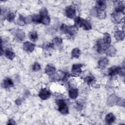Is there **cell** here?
Returning <instances> with one entry per match:
<instances>
[{
    "mask_svg": "<svg viewBox=\"0 0 125 125\" xmlns=\"http://www.w3.org/2000/svg\"><path fill=\"white\" fill-rule=\"evenodd\" d=\"M61 30L65 34H67L70 36H74L77 32L78 28L75 25L67 26L62 24L61 26Z\"/></svg>",
    "mask_w": 125,
    "mask_h": 125,
    "instance_id": "obj_1",
    "label": "cell"
},
{
    "mask_svg": "<svg viewBox=\"0 0 125 125\" xmlns=\"http://www.w3.org/2000/svg\"><path fill=\"white\" fill-rule=\"evenodd\" d=\"M58 111L62 114L66 115L69 113L68 106L64 101L63 100H58L56 101Z\"/></svg>",
    "mask_w": 125,
    "mask_h": 125,
    "instance_id": "obj_2",
    "label": "cell"
},
{
    "mask_svg": "<svg viewBox=\"0 0 125 125\" xmlns=\"http://www.w3.org/2000/svg\"><path fill=\"white\" fill-rule=\"evenodd\" d=\"M108 74L109 76H114L117 74L124 76L125 69L119 66H112L108 69Z\"/></svg>",
    "mask_w": 125,
    "mask_h": 125,
    "instance_id": "obj_3",
    "label": "cell"
},
{
    "mask_svg": "<svg viewBox=\"0 0 125 125\" xmlns=\"http://www.w3.org/2000/svg\"><path fill=\"white\" fill-rule=\"evenodd\" d=\"M109 44H107L105 43L103 39H99L98 40L97 42V51L99 53H103L108 48L109 46Z\"/></svg>",
    "mask_w": 125,
    "mask_h": 125,
    "instance_id": "obj_4",
    "label": "cell"
},
{
    "mask_svg": "<svg viewBox=\"0 0 125 125\" xmlns=\"http://www.w3.org/2000/svg\"><path fill=\"white\" fill-rule=\"evenodd\" d=\"M51 92L45 88H42L39 92V97L42 100L48 99L51 96Z\"/></svg>",
    "mask_w": 125,
    "mask_h": 125,
    "instance_id": "obj_5",
    "label": "cell"
},
{
    "mask_svg": "<svg viewBox=\"0 0 125 125\" xmlns=\"http://www.w3.org/2000/svg\"><path fill=\"white\" fill-rule=\"evenodd\" d=\"M65 13L66 17L70 19H73L76 16V10L74 7L69 6L66 8Z\"/></svg>",
    "mask_w": 125,
    "mask_h": 125,
    "instance_id": "obj_6",
    "label": "cell"
},
{
    "mask_svg": "<svg viewBox=\"0 0 125 125\" xmlns=\"http://www.w3.org/2000/svg\"><path fill=\"white\" fill-rule=\"evenodd\" d=\"M122 13L114 12L111 15V20L115 23H119L122 20Z\"/></svg>",
    "mask_w": 125,
    "mask_h": 125,
    "instance_id": "obj_7",
    "label": "cell"
},
{
    "mask_svg": "<svg viewBox=\"0 0 125 125\" xmlns=\"http://www.w3.org/2000/svg\"><path fill=\"white\" fill-rule=\"evenodd\" d=\"M35 47V44L29 42H26L23 44V48L24 51L27 52H32Z\"/></svg>",
    "mask_w": 125,
    "mask_h": 125,
    "instance_id": "obj_8",
    "label": "cell"
},
{
    "mask_svg": "<svg viewBox=\"0 0 125 125\" xmlns=\"http://www.w3.org/2000/svg\"><path fill=\"white\" fill-rule=\"evenodd\" d=\"M82 64H74L73 65L72 67V73L75 75H79L82 72Z\"/></svg>",
    "mask_w": 125,
    "mask_h": 125,
    "instance_id": "obj_9",
    "label": "cell"
},
{
    "mask_svg": "<svg viewBox=\"0 0 125 125\" xmlns=\"http://www.w3.org/2000/svg\"><path fill=\"white\" fill-rule=\"evenodd\" d=\"M80 27H83L85 30H89L91 29L92 26L90 23L88 21L82 18Z\"/></svg>",
    "mask_w": 125,
    "mask_h": 125,
    "instance_id": "obj_10",
    "label": "cell"
},
{
    "mask_svg": "<svg viewBox=\"0 0 125 125\" xmlns=\"http://www.w3.org/2000/svg\"><path fill=\"white\" fill-rule=\"evenodd\" d=\"M108 62L109 60L107 57H103L99 60L98 62V65L101 69H103L108 64Z\"/></svg>",
    "mask_w": 125,
    "mask_h": 125,
    "instance_id": "obj_11",
    "label": "cell"
},
{
    "mask_svg": "<svg viewBox=\"0 0 125 125\" xmlns=\"http://www.w3.org/2000/svg\"><path fill=\"white\" fill-rule=\"evenodd\" d=\"M2 85L4 88H9L13 86L14 83L10 78H6L4 80H3L2 83Z\"/></svg>",
    "mask_w": 125,
    "mask_h": 125,
    "instance_id": "obj_12",
    "label": "cell"
},
{
    "mask_svg": "<svg viewBox=\"0 0 125 125\" xmlns=\"http://www.w3.org/2000/svg\"><path fill=\"white\" fill-rule=\"evenodd\" d=\"M56 71V68L55 67L51 65V64H48L46 65L45 68V73L49 76H51L55 74V72Z\"/></svg>",
    "mask_w": 125,
    "mask_h": 125,
    "instance_id": "obj_13",
    "label": "cell"
},
{
    "mask_svg": "<svg viewBox=\"0 0 125 125\" xmlns=\"http://www.w3.org/2000/svg\"><path fill=\"white\" fill-rule=\"evenodd\" d=\"M78 90L75 88H71L68 91L69 97L72 99H75L78 96Z\"/></svg>",
    "mask_w": 125,
    "mask_h": 125,
    "instance_id": "obj_14",
    "label": "cell"
},
{
    "mask_svg": "<svg viewBox=\"0 0 125 125\" xmlns=\"http://www.w3.org/2000/svg\"><path fill=\"white\" fill-rule=\"evenodd\" d=\"M115 120V117L112 113H108L105 118V121L108 124H112Z\"/></svg>",
    "mask_w": 125,
    "mask_h": 125,
    "instance_id": "obj_15",
    "label": "cell"
},
{
    "mask_svg": "<svg viewBox=\"0 0 125 125\" xmlns=\"http://www.w3.org/2000/svg\"><path fill=\"white\" fill-rule=\"evenodd\" d=\"M114 37L115 39L118 41H122L124 40L125 38L124 31L122 30H119L116 31L114 34Z\"/></svg>",
    "mask_w": 125,
    "mask_h": 125,
    "instance_id": "obj_16",
    "label": "cell"
},
{
    "mask_svg": "<svg viewBox=\"0 0 125 125\" xmlns=\"http://www.w3.org/2000/svg\"><path fill=\"white\" fill-rule=\"evenodd\" d=\"M16 38L20 41H22L25 38V33L22 30H18L15 32Z\"/></svg>",
    "mask_w": 125,
    "mask_h": 125,
    "instance_id": "obj_17",
    "label": "cell"
},
{
    "mask_svg": "<svg viewBox=\"0 0 125 125\" xmlns=\"http://www.w3.org/2000/svg\"><path fill=\"white\" fill-rule=\"evenodd\" d=\"M4 55L7 58L10 60H13L15 57V53L10 49L5 50L4 51Z\"/></svg>",
    "mask_w": 125,
    "mask_h": 125,
    "instance_id": "obj_18",
    "label": "cell"
},
{
    "mask_svg": "<svg viewBox=\"0 0 125 125\" xmlns=\"http://www.w3.org/2000/svg\"><path fill=\"white\" fill-rule=\"evenodd\" d=\"M28 37L31 41L35 42L38 40V35L36 31H33L29 32L28 34Z\"/></svg>",
    "mask_w": 125,
    "mask_h": 125,
    "instance_id": "obj_19",
    "label": "cell"
},
{
    "mask_svg": "<svg viewBox=\"0 0 125 125\" xmlns=\"http://www.w3.org/2000/svg\"><path fill=\"white\" fill-rule=\"evenodd\" d=\"M95 8H97V9L104 10L106 8L105 3L104 1H102V0L97 1L96 2Z\"/></svg>",
    "mask_w": 125,
    "mask_h": 125,
    "instance_id": "obj_20",
    "label": "cell"
},
{
    "mask_svg": "<svg viewBox=\"0 0 125 125\" xmlns=\"http://www.w3.org/2000/svg\"><path fill=\"white\" fill-rule=\"evenodd\" d=\"M62 40L61 38L59 37H56L53 39L52 42L51 43L53 45V47H54L55 46H59L60 45L62 44Z\"/></svg>",
    "mask_w": 125,
    "mask_h": 125,
    "instance_id": "obj_21",
    "label": "cell"
},
{
    "mask_svg": "<svg viewBox=\"0 0 125 125\" xmlns=\"http://www.w3.org/2000/svg\"><path fill=\"white\" fill-rule=\"evenodd\" d=\"M116 49L115 48L112 46H109L108 48L105 50V52L106 54L110 56H114L116 53Z\"/></svg>",
    "mask_w": 125,
    "mask_h": 125,
    "instance_id": "obj_22",
    "label": "cell"
},
{
    "mask_svg": "<svg viewBox=\"0 0 125 125\" xmlns=\"http://www.w3.org/2000/svg\"><path fill=\"white\" fill-rule=\"evenodd\" d=\"M32 21L36 23H40L42 22V16L39 15H34L31 16Z\"/></svg>",
    "mask_w": 125,
    "mask_h": 125,
    "instance_id": "obj_23",
    "label": "cell"
},
{
    "mask_svg": "<svg viewBox=\"0 0 125 125\" xmlns=\"http://www.w3.org/2000/svg\"><path fill=\"white\" fill-rule=\"evenodd\" d=\"M81 54L80 50L78 48L73 49L71 52L72 57L74 58H78Z\"/></svg>",
    "mask_w": 125,
    "mask_h": 125,
    "instance_id": "obj_24",
    "label": "cell"
},
{
    "mask_svg": "<svg viewBox=\"0 0 125 125\" xmlns=\"http://www.w3.org/2000/svg\"><path fill=\"white\" fill-rule=\"evenodd\" d=\"M103 40L105 43L107 44H109L111 43V39L110 35L107 33H104Z\"/></svg>",
    "mask_w": 125,
    "mask_h": 125,
    "instance_id": "obj_25",
    "label": "cell"
},
{
    "mask_svg": "<svg viewBox=\"0 0 125 125\" xmlns=\"http://www.w3.org/2000/svg\"><path fill=\"white\" fill-rule=\"evenodd\" d=\"M97 16L101 19H104L106 17V13L104 10L97 9Z\"/></svg>",
    "mask_w": 125,
    "mask_h": 125,
    "instance_id": "obj_26",
    "label": "cell"
},
{
    "mask_svg": "<svg viewBox=\"0 0 125 125\" xmlns=\"http://www.w3.org/2000/svg\"><path fill=\"white\" fill-rule=\"evenodd\" d=\"M17 23L19 25L21 26L24 25L26 23L25 18L21 15H20L19 19L17 20Z\"/></svg>",
    "mask_w": 125,
    "mask_h": 125,
    "instance_id": "obj_27",
    "label": "cell"
},
{
    "mask_svg": "<svg viewBox=\"0 0 125 125\" xmlns=\"http://www.w3.org/2000/svg\"><path fill=\"white\" fill-rule=\"evenodd\" d=\"M42 23L45 24V25H49L50 22V19L48 16H45V17H42Z\"/></svg>",
    "mask_w": 125,
    "mask_h": 125,
    "instance_id": "obj_28",
    "label": "cell"
},
{
    "mask_svg": "<svg viewBox=\"0 0 125 125\" xmlns=\"http://www.w3.org/2000/svg\"><path fill=\"white\" fill-rule=\"evenodd\" d=\"M84 80H85V82L87 84H91V83H93L94 82V81H95V79H94V78L93 76H87V77L85 78Z\"/></svg>",
    "mask_w": 125,
    "mask_h": 125,
    "instance_id": "obj_29",
    "label": "cell"
},
{
    "mask_svg": "<svg viewBox=\"0 0 125 125\" xmlns=\"http://www.w3.org/2000/svg\"><path fill=\"white\" fill-rule=\"evenodd\" d=\"M41 65L38 62H35L32 67V69L33 71H36V72L40 71L41 70Z\"/></svg>",
    "mask_w": 125,
    "mask_h": 125,
    "instance_id": "obj_30",
    "label": "cell"
},
{
    "mask_svg": "<svg viewBox=\"0 0 125 125\" xmlns=\"http://www.w3.org/2000/svg\"><path fill=\"white\" fill-rule=\"evenodd\" d=\"M15 17V15H14V14L13 13H9L6 17V19L7 20V21H8L10 22H11L12 21H13V20H14Z\"/></svg>",
    "mask_w": 125,
    "mask_h": 125,
    "instance_id": "obj_31",
    "label": "cell"
},
{
    "mask_svg": "<svg viewBox=\"0 0 125 125\" xmlns=\"http://www.w3.org/2000/svg\"><path fill=\"white\" fill-rule=\"evenodd\" d=\"M40 15L42 17H45V16H48V11H47V9L45 7L42 8V9L40 10Z\"/></svg>",
    "mask_w": 125,
    "mask_h": 125,
    "instance_id": "obj_32",
    "label": "cell"
},
{
    "mask_svg": "<svg viewBox=\"0 0 125 125\" xmlns=\"http://www.w3.org/2000/svg\"><path fill=\"white\" fill-rule=\"evenodd\" d=\"M7 125H16L15 122L13 120V119H9L8 123Z\"/></svg>",
    "mask_w": 125,
    "mask_h": 125,
    "instance_id": "obj_33",
    "label": "cell"
},
{
    "mask_svg": "<svg viewBox=\"0 0 125 125\" xmlns=\"http://www.w3.org/2000/svg\"><path fill=\"white\" fill-rule=\"evenodd\" d=\"M21 99H18L16 101V103L18 105L20 104H21Z\"/></svg>",
    "mask_w": 125,
    "mask_h": 125,
    "instance_id": "obj_34",
    "label": "cell"
}]
</instances>
